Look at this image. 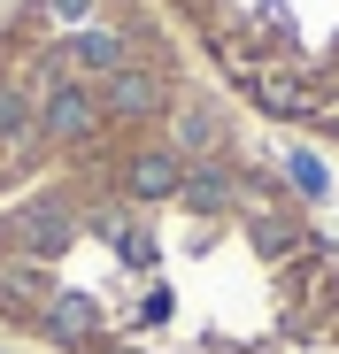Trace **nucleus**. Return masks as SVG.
Here are the masks:
<instances>
[{
  "label": "nucleus",
  "mask_w": 339,
  "mask_h": 354,
  "mask_svg": "<svg viewBox=\"0 0 339 354\" xmlns=\"http://www.w3.org/2000/svg\"><path fill=\"white\" fill-rule=\"evenodd\" d=\"M0 354H31V346H24V339H0Z\"/></svg>",
  "instance_id": "f257e3e1"
}]
</instances>
